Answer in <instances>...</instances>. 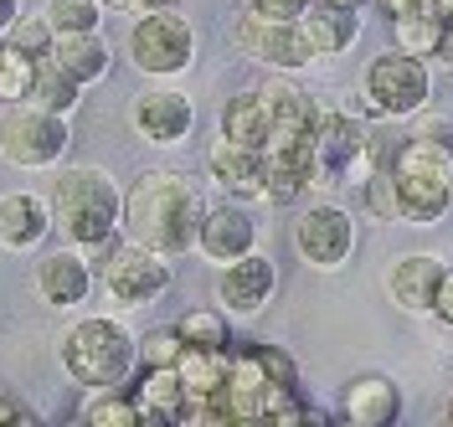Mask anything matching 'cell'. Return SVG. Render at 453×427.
I'll return each mask as SVG.
<instances>
[{"label": "cell", "instance_id": "cell-30", "mask_svg": "<svg viewBox=\"0 0 453 427\" xmlns=\"http://www.w3.org/2000/svg\"><path fill=\"white\" fill-rule=\"evenodd\" d=\"M31 72H36V57L5 47V52H0V103H21L31 93Z\"/></svg>", "mask_w": 453, "mask_h": 427}, {"label": "cell", "instance_id": "cell-5", "mask_svg": "<svg viewBox=\"0 0 453 427\" xmlns=\"http://www.w3.org/2000/svg\"><path fill=\"white\" fill-rule=\"evenodd\" d=\"M67 149H73V118L52 114L31 98L0 109V160L11 171H57Z\"/></svg>", "mask_w": 453, "mask_h": 427}, {"label": "cell", "instance_id": "cell-9", "mask_svg": "<svg viewBox=\"0 0 453 427\" xmlns=\"http://www.w3.org/2000/svg\"><path fill=\"white\" fill-rule=\"evenodd\" d=\"M294 253L314 273H340L356 253V217L340 201H310L294 217Z\"/></svg>", "mask_w": 453, "mask_h": 427}, {"label": "cell", "instance_id": "cell-34", "mask_svg": "<svg viewBox=\"0 0 453 427\" xmlns=\"http://www.w3.org/2000/svg\"><path fill=\"white\" fill-rule=\"evenodd\" d=\"M180 350H186V340L175 335V324L150 330V335H140V366H175Z\"/></svg>", "mask_w": 453, "mask_h": 427}, {"label": "cell", "instance_id": "cell-15", "mask_svg": "<svg viewBox=\"0 0 453 427\" xmlns=\"http://www.w3.org/2000/svg\"><path fill=\"white\" fill-rule=\"evenodd\" d=\"M443 268H449V263H443L438 253H402V257H392V268H387V299H392L402 314L433 319V294H438Z\"/></svg>", "mask_w": 453, "mask_h": 427}, {"label": "cell", "instance_id": "cell-33", "mask_svg": "<svg viewBox=\"0 0 453 427\" xmlns=\"http://www.w3.org/2000/svg\"><path fill=\"white\" fill-rule=\"evenodd\" d=\"M361 201H366V211L376 217V222H396V191H392L387 165H376V171L361 180Z\"/></svg>", "mask_w": 453, "mask_h": 427}, {"label": "cell", "instance_id": "cell-23", "mask_svg": "<svg viewBox=\"0 0 453 427\" xmlns=\"http://www.w3.org/2000/svg\"><path fill=\"white\" fill-rule=\"evenodd\" d=\"M268 103H263V93L257 88H242V93H232L222 109V140L232 144H248V149H263L268 144Z\"/></svg>", "mask_w": 453, "mask_h": 427}, {"label": "cell", "instance_id": "cell-31", "mask_svg": "<svg viewBox=\"0 0 453 427\" xmlns=\"http://www.w3.org/2000/svg\"><path fill=\"white\" fill-rule=\"evenodd\" d=\"M5 47H16V52H27V57H47L52 52V27L42 21V11L36 16H16L11 21V31H5Z\"/></svg>", "mask_w": 453, "mask_h": 427}, {"label": "cell", "instance_id": "cell-32", "mask_svg": "<svg viewBox=\"0 0 453 427\" xmlns=\"http://www.w3.org/2000/svg\"><path fill=\"white\" fill-rule=\"evenodd\" d=\"M253 361L263 366V376L273 381V386H299V361L283 350V345H268V340H253Z\"/></svg>", "mask_w": 453, "mask_h": 427}, {"label": "cell", "instance_id": "cell-40", "mask_svg": "<svg viewBox=\"0 0 453 427\" xmlns=\"http://www.w3.org/2000/svg\"><path fill=\"white\" fill-rule=\"evenodd\" d=\"M387 16H412V11H427V0H376Z\"/></svg>", "mask_w": 453, "mask_h": 427}, {"label": "cell", "instance_id": "cell-20", "mask_svg": "<svg viewBox=\"0 0 453 427\" xmlns=\"http://www.w3.org/2000/svg\"><path fill=\"white\" fill-rule=\"evenodd\" d=\"M299 31H304V42H310L314 62L345 57V52L361 42V11H350V5H319V0H314L310 11L299 16Z\"/></svg>", "mask_w": 453, "mask_h": 427}, {"label": "cell", "instance_id": "cell-45", "mask_svg": "<svg viewBox=\"0 0 453 427\" xmlns=\"http://www.w3.org/2000/svg\"><path fill=\"white\" fill-rule=\"evenodd\" d=\"M0 52H5V36H0Z\"/></svg>", "mask_w": 453, "mask_h": 427}, {"label": "cell", "instance_id": "cell-6", "mask_svg": "<svg viewBox=\"0 0 453 427\" xmlns=\"http://www.w3.org/2000/svg\"><path fill=\"white\" fill-rule=\"evenodd\" d=\"M433 98V67L412 52H376L361 72V114L366 118H412Z\"/></svg>", "mask_w": 453, "mask_h": 427}, {"label": "cell", "instance_id": "cell-10", "mask_svg": "<svg viewBox=\"0 0 453 427\" xmlns=\"http://www.w3.org/2000/svg\"><path fill=\"white\" fill-rule=\"evenodd\" d=\"M232 42H237L242 57H253L268 72H304V67H314V52H310V42H304V31H299V21L263 16L253 5H248V16H237Z\"/></svg>", "mask_w": 453, "mask_h": 427}, {"label": "cell", "instance_id": "cell-29", "mask_svg": "<svg viewBox=\"0 0 453 427\" xmlns=\"http://www.w3.org/2000/svg\"><path fill=\"white\" fill-rule=\"evenodd\" d=\"M42 21L52 27V36L67 31H104V0H47Z\"/></svg>", "mask_w": 453, "mask_h": 427}, {"label": "cell", "instance_id": "cell-36", "mask_svg": "<svg viewBox=\"0 0 453 427\" xmlns=\"http://www.w3.org/2000/svg\"><path fill=\"white\" fill-rule=\"evenodd\" d=\"M433 319L453 330V268H443V278H438V294H433Z\"/></svg>", "mask_w": 453, "mask_h": 427}, {"label": "cell", "instance_id": "cell-39", "mask_svg": "<svg viewBox=\"0 0 453 427\" xmlns=\"http://www.w3.org/2000/svg\"><path fill=\"white\" fill-rule=\"evenodd\" d=\"M160 5H175V0H104V11H124V16H144V11H160Z\"/></svg>", "mask_w": 453, "mask_h": 427}, {"label": "cell", "instance_id": "cell-22", "mask_svg": "<svg viewBox=\"0 0 453 427\" xmlns=\"http://www.w3.org/2000/svg\"><path fill=\"white\" fill-rule=\"evenodd\" d=\"M47 57H52L57 67H67L83 88H93V83L109 78L113 47L104 42V31H67V36H52V52H47Z\"/></svg>", "mask_w": 453, "mask_h": 427}, {"label": "cell", "instance_id": "cell-19", "mask_svg": "<svg viewBox=\"0 0 453 427\" xmlns=\"http://www.w3.org/2000/svg\"><path fill=\"white\" fill-rule=\"evenodd\" d=\"M52 232V206L36 191H11L0 196V248L5 253H36Z\"/></svg>", "mask_w": 453, "mask_h": 427}, {"label": "cell", "instance_id": "cell-44", "mask_svg": "<svg viewBox=\"0 0 453 427\" xmlns=\"http://www.w3.org/2000/svg\"><path fill=\"white\" fill-rule=\"evenodd\" d=\"M443 417H449V423H453V397H449V407H443Z\"/></svg>", "mask_w": 453, "mask_h": 427}, {"label": "cell", "instance_id": "cell-8", "mask_svg": "<svg viewBox=\"0 0 453 427\" xmlns=\"http://www.w3.org/2000/svg\"><path fill=\"white\" fill-rule=\"evenodd\" d=\"M170 284H175V263L140 248V242H129V237H119L113 253L104 257V299L113 309H144Z\"/></svg>", "mask_w": 453, "mask_h": 427}, {"label": "cell", "instance_id": "cell-26", "mask_svg": "<svg viewBox=\"0 0 453 427\" xmlns=\"http://www.w3.org/2000/svg\"><path fill=\"white\" fill-rule=\"evenodd\" d=\"M175 335L196 350H232V314L217 304V309H186L175 319Z\"/></svg>", "mask_w": 453, "mask_h": 427}, {"label": "cell", "instance_id": "cell-25", "mask_svg": "<svg viewBox=\"0 0 453 427\" xmlns=\"http://www.w3.org/2000/svg\"><path fill=\"white\" fill-rule=\"evenodd\" d=\"M226 361H232V350H196V345H186L180 350V361H175V370H180V381H186V397H222L226 386Z\"/></svg>", "mask_w": 453, "mask_h": 427}, {"label": "cell", "instance_id": "cell-14", "mask_svg": "<svg viewBox=\"0 0 453 427\" xmlns=\"http://www.w3.org/2000/svg\"><path fill=\"white\" fill-rule=\"evenodd\" d=\"M257 248V222L248 211V201H232L226 196L222 206H206L201 211V227H196V253L206 263H237L242 253Z\"/></svg>", "mask_w": 453, "mask_h": 427}, {"label": "cell", "instance_id": "cell-1", "mask_svg": "<svg viewBox=\"0 0 453 427\" xmlns=\"http://www.w3.org/2000/svg\"><path fill=\"white\" fill-rule=\"evenodd\" d=\"M201 211H206V196H201V186L186 171H144L124 191V222H119V232L129 242L150 248V253L180 263V257L196 253Z\"/></svg>", "mask_w": 453, "mask_h": 427}, {"label": "cell", "instance_id": "cell-27", "mask_svg": "<svg viewBox=\"0 0 453 427\" xmlns=\"http://www.w3.org/2000/svg\"><path fill=\"white\" fill-rule=\"evenodd\" d=\"M83 423L93 427H140L144 412L129 386H109V392H88V407H83Z\"/></svg>", "mask_w": 453, "mask_h": 427}, {"label": "cell", "instance_id": "cell-35", "mask_svg": "<svg viewBox=\"0 0 453 427\" xmlns=\"http://www.w3.org/2000/svg\"><path fill=\"white\" fill-rule=\"evenodd\" d=\"M418 129L412 134H427V140H449L453 144V114H427V109H418Z\"/></svg>", "mask_w": 453, "mask_h": 427}, {"label": "cell", "instance_id": "cell-4", "mask_svg": "<svg viewBox=\"0 0 453 427\" xmlns=\"http://www.w3.org/2000/svg\"><path fill=\"white\" fill-rule=\"evenodd\" d=\"M387 175L396 191V222L407 227H438L453 206V144L407 134L387 155Z\"/></svg>", "mask_w": 453, "mask_h": 427}, {"label": "cell", "instance_id": "cell-2", "mask_svg": "<svg viewBox=\"0 0 453 427\" xmlns=\"http://www.w3.org/2000/svg\"><path fill=\"white\" fill-rule=\"evenodd\" d=\"M52 232H62L67 248H78L88 263H104L113 253V242L124 237V191L113 186V175L104 165H57L52 180Z\"/></svg>", "mask_w": 453, "mask_h": 427}, {"label": "cell", "instance_id": "cell-41", "mask_svg": "<svg viewBox=\"0 0 453 427\" xmlns=\"http://www.w3.org/2000/svg\"><path fill=\"white\" fill-rule=\"evenodd\" d=\"M21 16V0H0V36L11 31V21Z\"/></svg>", "mask_w": 453, "mask_h": 427}, {"label": "cell", "instance_id": "cell-28", "mask_svg": "<svg viewBox=\"0 0 453 427\" xmlns=\"http://www.w3.org/2000/svg\"><path fill=\"white\" fill-rule=\"evenodd\" d=\"M443 27H449V21H438V16H427V11L392 16V42L402 47V52H412V57H438V47H443Z\"/></svg>", "mask_w": 453, "mask_h": 427}, {"label": "cell", "instance_id": "cell-11", "mask_svg": "<svg viewBox=\"0 0 453 427\" xmlns=\"http://www.w3.org/2000/svg\"><path fill=\"white\" fill-rule=\"evenodd\" d=\"M129 129H134V140L155 144V149H175V144H186L196 134V103H191V93H180V88H144L134 93V103H129Z\"/></svg>", "mask_w": 453, "mask_h": 427}, {"label": "cell", "instance_id": "cell-43", "mask_svg": "<svg viewBox=\"0 0 453 427\" xmlns=\"http://www.w3.org/2000/svg\"><path fill=\"white\" fill-rule=\"evenodd\" d=\"M319 5H350V11H361L366 0H319Z\"/></svg>", "mask_w": 453, "mask_h": 427}, {"label": "cell", "instance_id": "cell-16", "mask_svg": "<svg viewBox=\"0 0 453 427\" xmlns=\"http://www.w3.org/2000/svg\"><path fill=\"white\" fill-rule=\"evenodd\" d=\"M340 417L350 427H392L402 417V386L381 370H361L340 392Z\"/></svg>", "mask_w": 453, "mask_h": 427}, {"label": "cell", "instance_id": "cell-13", "mask_svg": "<svg viewBox=\"0 0 453 427\" xmlns=\"http://www.w3.org/2000/svg\"><path fill=\"white\" fill-rule=\"evenodd\" d=\"M31 288H36V299L47 309L73 314L93 294V263L78 248H52V253H42L31 263Z\"/></svg>", "mask_w": 453, "mask_h": 427}, {"label": "cell", "instance_id": "cell-7", "mask_svg": "<svg viewBox=\"0 0 453 427\" xmlns=\"http://www.w3.org/2000/svg\"><path fill=\"white\" fill-rule=\"evenodd\" d=\"M129 62L140 67L144 78L155 83H170V78H186L196 67V27L191 16H180L175 5H160V11H144L129 27V42H124Z\"/></svg>", "mask_w": 453, "mask_h": 427}, {"label": "cell", "instance_id": "cell-38", "mask_svg": "<svg viewBox=\"0 0 453 427\" xmlns=\"http://www.w3.org/2000/svg\"><path fill=\"white\" fill-rule=\"evenodd\" d=\"M11 423H31V407L21 397H11V392H0V427Z\"/></svg>", "mask_w": 453, "mask_h": 427}, {"label": "cell", "instance_id": "cell-12", "mask_svg": "<svg viewBox=\"0 0 453 427\" xmlns=\"http://www.w3.org/2000/svg\"><path fill=\"white\" fill-rule=\"evenodd\" d=\"M273 294H279V268H273V257L242 253L237 263H222L217 268V304H222L232 319H253L273 304Z\"/></svg>", "mask_w": 453, "mask_h": 427}, {"label": "cell", "instance_id": "cell-3", "mask_svg": "<svg viewBox=\"0 0 453 427\" xmlns=\"http://www.w3.org/2000/svg\"><path fill=\"white\" fill-rule=\"evenodd\" d=\"M57 366L83 392L129 386L140 370V335H129V324L113 314H83L57 335Z\"/></svg>", "mask_w": 453, "mask_h": 427}, {"label": "cell", "instance_id": "cell-24", "mask_svg": "<svg viewBox=\"0 0 453 427\" xmlns=\"http://www.w3.org/2000/svg\"><path fill=\"white\" fill-rule=\"evenodd\" d=\"M31 103H42V109H52V114L73 118L83 109V83L67 72V67H57L52 57H36V72H31Z\"/></svg>", "mask_w": 453, "mask_h": 427}, {"label": "cell", "instance_id": "cell-17", "mask_svg": "<svg viewBox=\"0 0 453 427\" xmlns=\"http://www.w3.org/2000/svg\"><path fill=\"white\" fill-rule=\"evenodd\" d=\"M257 93H263V103H268V129H273L268 144L273 140H310L314 114H319V98L294 83V72H273Z\"/></svg>", "mask_w": 453, "mask_h": 427}, {"label": "cell", "instance_id": "cell-42", "mask_svg": "<svg viewBox=\"0 0 453 427\" xmlns=\"http://www.w3.org/2000/svg\"><path fill=\"white\" fill-rule=\"evenodd\" d=\"M427 16H438V21H453V0H427Z\"/></svg>", "mask_w": 453, "mask_h": 427}, {"label": "cell", "instance_id": "cell-21", "mask_svg": "<svg viewBox=\"0 0 453 427\" xmlns=\"http://www.w3.org/2000/svg\"><path fill=\"white\" fill-rule=\"evenodd\" d=\"M144 423H186V381L175 366H140V381H129Z\"/></svg>", "mask_w": 453, "mask_h": 427}, {"label": "cell", "instance_id": "cell-18", "mask_svg": "<svg viewBox=\"0 0 453 427\" xmlns=\"http://www.w3.org/2000/svg\"><path fill=\"white\" fill-rule=\"evenodd\" d=\"M206 175H211V180L222 186V196H232V201H263L268 165H263V149L217 140L206 149Z\"/></svg>", "mask_w": 453, "mask_h": 427}, {"label": "cell", "instance_id": "cell-37", "mask_svg": "<svg viewBox=\"0 0 453 427\" xmlns=\"http://www.w3.org/2000/svg\"><path fill=\"white\" fill-rule=\"evenodd\" d=\"M310 5H314V0H253V11H263V16H279V21H299Z\"/></svg>", "mask_w": 453, "mask_h": 427}]
</instances>
